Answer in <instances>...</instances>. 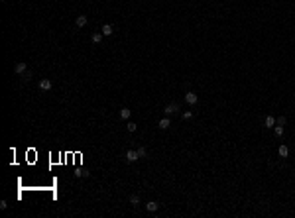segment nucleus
Here are the masks:
<instances>
[{"instance_id":"nucleus-1","label":"nucleus","mask_w":295,"mask_h":218,"mask_svg":"<svg viewBox=\"0 0 295 218\" xmlns=\"http://www.w3.org/2000/svg\"><path fill=\"white\" fill-rule=\"evenodd\" d=\"M124 159H126L128 163H134V161H138V159H140V155H138L136 149H128V151L124 153Z\"/></svg>"},{"instance_id":"nucleus-2","label":"nucleus","mask_w":295,"mask_h":218,"mask_svg":"<svg viewBox=\"0 0 295 218\" xmlns=\"http://www.w3.org/2000/svg\"><path fill=\"white\" fill-rule=\"evenodd\" d=\"M197 100H199V96L195 95V92H187V95H185V102H187V104H197Z\"/></svg>"},{"instance_id":"nucleus-3","label":"nucleus","mask_w":295,"mask_h":218,"mask_svg":"<svg viewBox=\"0 0 295 218\" xmlns=\"http://www.w3.org/2000/svg\"><path fill=\"white\" fill-rule=\"evenodd\" d=\"M14 71L18 73V75H24V73H28V63H16Z\"/></svg>"},{"instance_id":"nucleus-4","label":"nucleus","mask_w":295,"mask_h":218,"mask_svg":"<svg viewBox=\"0 0 295 218\" xmlns=\"http://www.w3.org/2000/svg\"><path fill=\"white\" fill-rule=\"evenodd\" d=\"M39 89H42V90H51V81H49V79H42V81H39Z\"/></svg>"},{"instance_id":"nucleus-5","label":"nucleus","mask_w":295,"mask_h":218,"mask_svg":"<svg viewBox=\"0 0 295 218\" xmlns=\"http://www.w3.org/2000/svg\"><path fill=\"white\" fill-rule=\"evenodd\" d=\"M177 110H179V106L175 104V102H171V104H167V106H165V110H163V112H165V114L169 116V114H175Z\"/></svg>"},{"instance_id":"nucleus-6","label":"nucleus","mask_w":295,"mask_h":218,"mask_svg":"<svg viewBox=\"0 0 295 218\" xmlns=\"http://www.w3.org/2000/svg\"><path fill=\"white\" fill-rule=\"evenodd\" d=\"M100 32H103V35H106V38H108V35H112V33H114V28L110 24H104Z\"/></svg>"},{"instance_id":"nucleus-7","label":"nucleus","mask_w":295,"mask_h":218,"mask_svg":"<svg viewBox=\"0 0 295 218\" xmlns=\"http://www.w3.org/2000/svg\"><path fill=\"white\" fill-rule=\"evenodd\" d=\"M158 208H159V204L155 202V200H150V202L146 204V210H148V212H155Z\"/></svg>"},{"instance_id":"nucleus-8","label":"nucleus","mask_w":295,"mask_h":218,"mask_svg":"<svg viewBox=\"0 0 295 218\" xmlns=\"http://www.w3.org/2000/svg\"><path fill=\"white\" fill-rule=\"evenodd\" d=\"M75 26H77V28H83V26H87V16H77Z\"/></svg>"},{"instance_id":"nucleus-9","label":"nucleus","mask_w":295,"mask_h":218,"mask_svg":"<svg viewBox=\"0 0 295 218\" xmlns=\"http://www.w3.org/2000/svg\"><path fill=\"white\" fill-rule=\"evenodd\" d=\"M277 153H279V157H283V159H285V157L289 155V147H287V146H279Z\"/></svg>"},{"instance_id":"nucleus-10","label":"nucleus","mask_w":295,"mask_h":218,"mask_svg":"<svg viewBox=\"0 0 295 218\" xmlns=\"http://www.w3.org/2000/svg\"><path fill=\"white\" fill-rule=\"evenodd\" d=\"M264 124H266V128H273V126H276V118H273V116H266Z\"/></svg>"},{"instance_id":"nucleus-11","label":"nucleus","mask_w":295,"mask_h":218,"mask_svg":"<svg viewBox=\"0 0 295 218\" xmlns=\"http://www.w3.org/2000/svg\"><path fill=\"white\" fill-rule=\"evenodd\" d=\"M159 130H167L169 126H171V122H169V118H163V120H159Z\"/></svg>"},{"instance_id":"nucleus-12","label":"nucleus","mask_w":295,"mask_h":218,"mask_svg":"<svg viewBox=\"0 0 295 218\" xmlns=\"http://www.w3.org/2000/svg\"><path fill=\"white\" fill-rule=\"evenodd\" d=\"M130 114H132L130 108H122V110H120V118H122V120H128V118H130Z\"/></svg>"},{"instance_id":"nucleus-13","label":"nucleus","mask_w":295,"mask_h":218,"mask_svg":"<svg viewBox=\"0 0 295 218\" xmlns=\"http://www.w3.org/2000/svg\"><path fill=\"white\" fill-rule=\"evenodd\" d=\"M273 132H276V136H277V137H281V136H283V126L276 124V126H273Z\"/></svg>"},{"instance_id":"nucleus-14","label":"nucleus","mask_w":295,"mask_h":218,"mask_svg":"<svg viewBox=\"0 0 295 218\" xmlns=\"http://www.w3.org/2000/svg\"><path fill=\"white\" fill-rule=\"evenodd\" d=\"M130 204H134V206L140 204V194H132V197H130Z\"/></svg>"},{"instance_id":"nucleus-15","label":"nucleus","mask_w":295,"mask_h":218,"mask_svg":"<svg viewBox=\"0 0 295 218\" xmlns=\"http://www.w3.org/2000/svg\"><path fill=\"white\" fill-rule=\"evenodd\" d=\"M126 128H128V132H136V130H138V124L136 122H128Z\"/></svg>"},{"instance_id":"nucleus-16","label":"nucleus","mask_w":295,"mask_h":218,"mask_svg":"<svg viewBox=\"0 0 295 218\" xmlns=\"http://www.w3.org/2000/svg\"><path fill=\"white\" fill-rule=\"evenodd\" d=\"M100 39H103V32L100 33H93V43H100Z\"/></svg>"},{"instance_id":"nucleus-17","label":"nucleus","mask_w":295,"mask_h":218,"mask_svg":"<svg viewBox=\"0 0 295 218\" xmlns=\"http://www.w3.org/2000/svg\"><path fill=\"white\" fill-rule=\"evenodd\" d=\"M87 175H89V173H87L85 169H77L75 171V177H87Z\"/></svg>"},{"instance_id":"nucleus-18","label":"nucleus","mask_w":295,"mask_h":218,"mask_svg":"<svg viewBox=\"0 0 295 218\" xmlns=\"http://www.w3.org/2000/svg\"><path fill=\"white\" fill-rule=\"evenodd\" d=\"M181 118H183V120H191V118H193V112H191V110L183 112V116H181Z\"/></svg>"},{"instance_id":"nucleus-19","label":"nucleus","mask_w":295,"mask_h":218,"mask_svg":"<svg viewBox=\"0 0 295 218\" xmlns=\"http://www.w3.org/2000/svg\"><path fill=\"white\" fill-rule=\"evenodd\" d=\"M136 151H138V155H140V157H146V153H148V149H146V147H138Z\"/></svg>"},{"instance_id":"nucleus-20","label":"nucleus","mask_w":295,"mask_h":218,"mask_svg":"<svg viewBox=\"0 0 295 218\" xmlns=\"http://www.w3.org/2000/svg\"><path fill=\"white\" fill-rule=\"evenodd\" d=\"M285 122H287V120H285V116H279V118L276 120V124H279V126H283Z\"/></svg>"},{"instance_id":"nucleus-21","label":"nucleus","mask_w":295,"mask_h":218,"mask_svg":"<svg viewBox=\"0 0 295 218\" xmlns=\"http://www.w3.org/2000/svg\"><path fill=\"white\" fill-rule=\"evenodd\" d=\"M0 208L6 210V208H8V202H6V200H0Z\"/></svg>"}]
</instances>
